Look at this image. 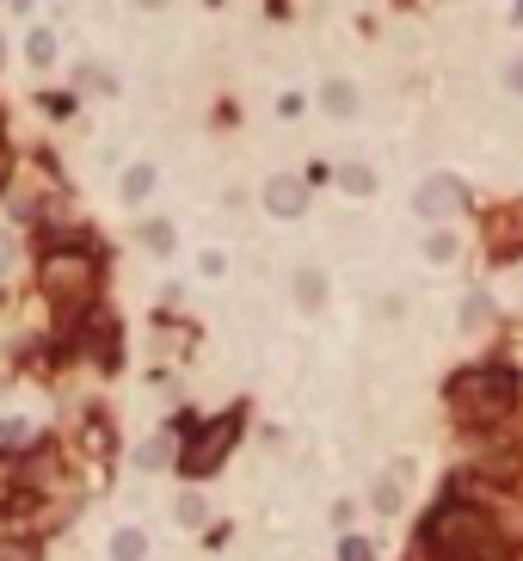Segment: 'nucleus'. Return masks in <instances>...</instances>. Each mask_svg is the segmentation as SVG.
Masks as SVG:
<instances>
[{"instance_id":"obj_5","label":"nucleus","mask_w":523,"mask_h":561,"mask_svg":"<svg viewBox=\"0 0 523 561\" xmlns=\"http://www.w3.org/2000/svg\"><path fill=\"white\" fill-rule=\"evenodd\" d=\"M412 211L425 216V222H444V216L468 211V186L462 179H449V174H437V179H425V186L412 192Z\"/></svg>"},{"instance_id":"obj_6","label":"nucleus","mask_w":523,"mask_h":561,"mask_svg":"<svg viewBox=\"0 0 523 561\" xmlns=\"http://www.w3.org/2000/svg\"><path fill=\"white\" fill-rule=\"evenodd\" d=\"M265 211H271V216H302V211H308V186H302L296 174L265 179Z\"/></svg>"},{"instance_id":"obj_21","label":"nucleus","mask_w":523,"mask_h":561,"mask_svg":"<svg viewBox=\"0 0 523 561\" xmlns=\"http://www.w3.org/2000/svg\"><path fill=\"white\" fill-rule=\"evenodd\" d=\"M505 93H523V56L505 62Z\"/></svg>"},{"instance_id":"obj_3","label":"nucleus","mask_w":523,"mask_h":561,"mask_svg":"<svg viewBox=\"0 0 523 561\" xmlns=\"http://www.w3.org/2000/svg\"><path fill=\"white\" fill-rule=\"evenodd\" d=\"M234 438H241V413H222V420L197 426V432H191V445L179 450V469H186L191 482L216 475V469H222V457L234 450Z\"/></svg>"},{"instance_id":"obj_1","label":"nucleus","mask_w":523,"mask_h":561,"mask_svg":"<svg viewBox=\"0 0 523 561\" xmlns=\"http://www.w3.org/2000/svg\"><path fill=\"white\" fill-rule=\"evenodd\" d=\"M425 556L431 561H499L505 543H499V531L486 524V512L444 506V512L425 524Z\"/></svg>"},{"instance_id":"obj_4","label":"nucleus","mask_w":523,"mask_h":561,"mask_svg":"<svg viewBox=\"0 0 523 561\" xmlns=\"http://www.w3.org/2000/svg\"><path fill=\"white\" fill-rule=\"evenodd\" d=\"M87 291H93V259L87 253H50L43 259V296L56 309H80Z\"/></svg>"},{"instance_id":"obj_20","label":"nucleus","mask_w":523,"mask_h":561,"mask_svg":"<svg viewBox=\"0 0 523 561\" xmlns=\"http://www.w3.org/2000/svg\"><path fill=\"white\" fill-rule=\"evenodd\" d=\"M25 438H31V426H25V420H7V426H0V445H25Z\"/></svg>"},{"instance_id":"obj_9","label":"nucleus","mask_w":523,"mask_h":561,"mask_svg":"<svg viewBox=\"0 0 523 561\" xmlns=\"http://www.w3.org/2000/svg\"><path fill=\"white\" fill-rule=\"evenodd\" d=\"M149 192H154V167H130V174L117 179V197H124V204H142Z\"/></svg>"},{"instance_id":"obj_15","label":"nucleus","mask_w":523,"mask_h":561,"mask_svg":"<svg viewBox=\"0 0 523 561\" xmlns=\"http://www.w3.org/2000/svg\"><path fill=\"white\" fill-rule=\"evenodd\" d=\"M425 259H456V234H449V229H431V234H425Z\"/></svg>"},{"instance_id":"obj_10","label":"nucleus","mask_w":523,"mask_h":561,"mask_svg":"<svg viewBox=\"0 0 523 561\" xmlns=\"http://www.w3.org/2000/svg\"><path fill=\"white\" fill-rule=\"evenodd\" d=\"M339 186H345L352 197H370L375 192V174L363 167V161H352V167H339Z\"/></svg>"},{"instance_id":"obj_12","label":"nucleus","mask_w":523,"mask_h":561,"mask_svg":"<svg viewBox=\"0 0 523 561\" xmlns=\"http://www.w3.org/2000/svg\"><path fill=\"white\" fill-rule=\"evenodd\" d=\"M25 62H31V68H50V62H56V38H50V31H31V38H25Z\"/></svg>"},{"instance_id":"obj_25","label":"nucleus","mask_w":523,"mask_h":561,"mask_svg":"<svg viewBox=\"0 0 523 561\" xmlns=\"http://www.w3.org/2000/svg\"><path fill=\"white\" fill-rule=\"evenodd\" d=\"M518 20H523V0H518Z\"/></svg>"},{"instance_id":"obj_2","label":"nucleus","mask_w":523,"mask_h":561,"mask_svg":"<svg viewBox=\"0 0 523 561\" xmlns=\"http://www.w3.org/2000/svg\"><path fill=\"white\" fill-rule=\"evenodd\" d=\"M449 407L462 413L468 426H499L505 413L518 407V370H462L449 383Z\"/></svg>"},{"instance_id":"obj_24","label":"nucleus","mask_w":523,"mask_h":561,"mask_svg":"<svg viewBox=\"0 0 523 561\" xmlns=\"http://www.w3.org/2000/svg\"><path fill=\"white\" fill-rule=\"evenodd\" d=\"M0 179H7V142H0Z\"/></svg>"},{"instance_id":"obj_19","label":"nucleus","mask_w":523,"mask_h":561,"mask_svg":"<svg viewBox=\"0 0 523 561\" xmlns=\"http://www.w3.org/2000/svg\"><path fill=\"white\" fill-rule=\"evenodd\" d=\"M142 241H149L154 253H173V229H167V222H149V229H142Z\"/></svg>"},{"instance_id":"obj_17","label":"nucleus","mask_w":523,"mask_h":561,"mask_svg":"<svg viewBox=\"0 0 523 561\" xmlns=\"http://www.w3.org/2000/svg\"><path fill=\"white\" fill-rule=\"evenodd\" d=\"M161 463H167V438H154V445L136 450V469H161Z\"/></svg>"},{"instance_id":"obj_8","label":"nucleus","mask_w":523,"mask_h":561,"mask_svg":"<svg viewBox=\"0 0 523 561\" xmlns=\"http://www.w3.org/2000/svg\"><path fill=\"white\" fill-rule=\"evenodd\" d=\"M320 105L333 117H357V87L352 80H327V87H320Z\"/></svg>"},{"instance_id":"obj_22","label":"nucleus","mask_w":523,"mask_h":561,"mask_svg":"<svg viewBox=\"0 0 523 561\" xmlns=\"http://www.w3.org/2000/svg\"><path fill=\"white\" fill-rule=\"evenodd\" d=\"M339 556H345V561H375V549H370V543H363V537H352V543H345V549H339Z\"/></svg>"},{"instance_id":"obj_13","label":"nucleus","mask_w":523,"mask_h":561,"mask_svg":"<svg viewBox=\"0 0 523 561\" xmlns=\"http://www.w3.org/2000/svg\"><path fill=\"white\" fill-rule=\"evenodd\" d=\"M375 512H400V469L375 482Z\"/></svg>"},{"instance_id":"obj_16","label":"nucleus","mask_w":523,"mask_h":561,"mask_svg":"<svg viewBox=\"0 0 523 561\" xmlns=\"http://www.w3.org/2000/svg\"><path fill=\"white\" fill-rule=\"evenodd\" d=\"M173 512H179V524H191V531H197V524H204V512H209V506L197 500V494H179V506H173Z\"/></svg>"},{"instance_id":"obj_11","label":"nucleus","mask_w":523,"mask_h":561,"mask_svg":"<svg viewBox=\"0 0 523 561\" xmlns=\"http://www.w3.org/2000/svg\"><path fill=\"white\" fill-rule=\"evenodd\" d=\"M149 556V537L142 531H117L112 537V561H142Z\"/></svg>"},{"instance_id":"obj_14","label":"nucleus","mask_w":523,"mask_h":561,"mask_svg":"<svg viewBox=\"0 0 523 561\" xmlns=\"http://www.w3.org/2000/svg\"><path fill=\"white\" fill-rule=\"evenodd\" d=\"M486 321H493V303H486V296H468V303H462V328L474 333V328H486Z\"/></svg>"},{"instance_id":"obj_7","label":"nucleus","mask_w":523,"mask_h":561,"mask_svg":"<svg viewBox=\"0 0 523 561\" xmlns=\"http://www.w3.org/2000/svg\"><path fill=\"white\" fill-rule=\"evenodd\" d=\"M296 303H302L308 315L327 309V271H315V266H302V271H296Z\"/></svg>"},{"instance_id":"obj_18","label":"nucleus","mask_w":523,"mask_h":561,"mask_svg":"<svg viewBox=\"0 0 523 561\" xmlns=\"http://www.w3.org/2000/svg\"><path fill=\"white\" fill-rule=\"evenodd\" d=\"M13 259H20V234H13V229H0V278L13 271Z\"/></svg>"},{"instance_id":"obj_23","label":"nucleus","mask_w":523,"mask_h":561,"mask_svg":"<svg viewBox=\"0 0 523 561\" xmlns=\"http://www.w3.org/2000/svg\"><path fill=\"white\" fill-rule=\"evenodd\" d=\"M7 7H13V13H31V0H7Z\"/></svg>"}]
</instances>
